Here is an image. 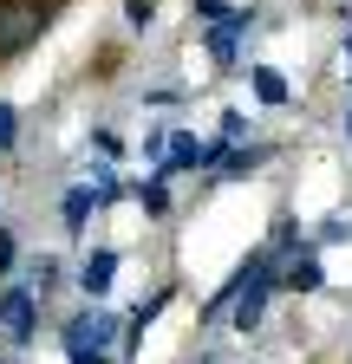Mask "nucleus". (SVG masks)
Here are the masks:
<instances>
[{
    "mask_svg": "<svg viewBox=\"0 0 352 364\" xmlns=\"http://www.w3.org/2000/svg\"><path fill=\"white\" fill-rule=\"evenodd\" d=\"M59 14L66 0H0V65H14L26 46H39Z\"/></svg>",
    "mask_w": 352,
    "mask_h": 364,
    "instance_id": "1",
    "label": "nucleus"
},
{
    "mask_svg": "<svg viewBox=\"0 0 352 364\" xmlns=\"http://www.w3.org/2000/svg\"><path fill=\"white\" fill-rule=\"evenodd\" d=\"M59 345H66L72 358H105V351L118 345V318H111L105 306H92V312H78V318H66V332H59Z\"/></svg>",
    "mask_w": 352,
    "mask_h": 364,
    "instance_id": "2",
    "label": "nucleus"
},
{
    "mask_svg": "<svg viewBox=\"0 0 352 364\" xmlns=\"http://www.w3.org/2000/svg\"><path fill=\"white\" fill-rule=\"evenodd\" d=\"M33 326H39V293L33 287H7L0 293V332H7L14 345H26Z\"/></svg>",
    "mask_w": 352,
    "mask_h": 364,
    "instance_id": "3",
    "label": "nucleus"
},
{
    "mask_svg": "<svg viewBox=\"0 0 352 364\" xmlns=\"http://www.w3.org/2000/svg\"><path fill=\"white\" fill-rule=\"evenodd\" d=\"M163 156H170V163H157V176H170V169H209V163H215V144H202V136H190V130H176L170 144H163Z\"/></svg>",
    "mask_w": 352,
    "mask_h": 364,
    "instance_id": "4",
    "label": "nucleus"
},
{
    "mask_svg": "<svg viewBox=\"0 0 352 364\" xmlns=\"http://www.w3.org/2000/svg\"><path fill=\"white\" fill-rule=\"evenodd\" d=\"M111 280H118V247H92V254L78 260V287L92 293V299H105Z\"/></svg>",
    "mask_w": 352,
    "mask_h": 364,
    "instance_id": "5",
    "label": "nucleus"
},
{
    "mask_svg": "<svg viewBox=\"0 0 352 364\" xmlns=\"http://www.w3.org/2000/svg\"><path fill=\"white\" fill-rule=\"evenodd\" d=\"M254 26V14H222V20H215V33H209V59H222V65H235V46H242V33Z\"/></svg>",
    "mask_w": 352,
    "mask_h": 364,
    "instance_id": "6",
    "label": "nucleus"
},
{
    "mask_svg": "<svg viewBox=\"0 0 352 364\" xmlns=\"http://www.w3.org/2000/svg\"><path fill=\"white\" fill-rule=\"evenodd\" d=\"M281 287H294V293H320V287H326L320 254H314V247H306V254H294V260L281 267Z\"/></svg>",
    "mask_w": 352,
    "mask_h": 364,
    "instance_id": "7",
    "label": "nucleus"
},
{
    "mask_svg": "<svg viewBox=\"0 0 352 364\" xmlns=\"http://www.w3.org/2000/svg\"><path fill=\"white\" fill-rule=\"evenodd\" d=\"M105 202H98V189H72L66 196V235H85V221H92Z\"/></svg>",
    "mask_w": 352,
    "mask_h": 364,
    "instance_id": "8",
    "label": "nucleus"
},
{
    "mask_svg": "<svg viewBox=\"0 0 352 364\" xmlns=\"http://www.w3.org/2000/svg\"><path fill=\"white\" fill-rule=\"evenodd\" d=\"M163 306H170V287H163V293H150V299H144L138 312H130V318H124V351H130V345H138V338H144V326H150V318H157Z\"/></svg>",
    "mask_w": 352,
    "mask_h": 364,
    "instance_id": "9",
    "label": "nucleus"
},
{
    "mask_svg": "<svg viewBox=\"0 0 352 364\" xmlns=\"http://www.w3.org/2000/svg\"><path fill=\"white\" fill-rule=\"evenodd\" d=\"M254 98H261V105H287V78H281L274 65H254Z\"/></svg>",
    "mask_w": 352,
    "mask_h": 364,
    "instance_id": "10",
    "label": "nucleus"
},
{
    "mask_svg": "<svg viewBox=\"0 0 352 364\" xmlns=\"http://www.w3.org/2000/svg\"><path fill=\"white\" fill-rule=\"evenodd\" d=\"M138 202H144V215H150V221H163V215H170V189H163V176H150V182H144Z\"/></svg>",
    "mask_w": 352,
    "mask_h": 364,
    "instance_id": "11",
    "label": "nucleus"
},
{
    "mask_svg": "<svg viewBox=\"0 0 352 364\" xmlns=\"http://www.w3.org/2000/svg\"><path fill=\"white\" fill-rule=\"evenodd\" d=\"M124 20L130 26H150L157 20V0H124Z\"/></svg>",
    "mask_w": 352,
    "mask_h": 364,
    "instance_id": "12",
    "label": "nucleus"
},
{
    "mask_svg": "<svg viewBox=\"0 0 352 364\" xmlns=\"http://www.w3.org/2000/svg\"><path fill=\"white\" fill-rule=\"evenodd\" d=\"M242 136H248V117L242 111H222V144H242Z\"/></svg>",
    "mask_w": 352,
    "mask_h": 364,
    "instance_id": "13",
    "label": "nucleus"
},
{
    "mask_svg": "<svg viewBox=\"0 0 352 364\" xmlns=\"http://www.w3.org/2000/svg\"><path fill=\"white\" fill-rule=\"evenodd\" d=\"M0 150H14V105H0Z\"/></svg>",
    "mask_w": 352,
    "mask_h": 364,
    "instance_id": "14",
    "label": "nucleus"
},
{
    "mask_svg": "<svg viewBox=\"0 0 352 364\" xmlns=\"http://www.w3.org/2000/svg\"><path fill=\"white\" fill-rule=\"evenodd\" d=\"M196 14H202V20L215 26V20H222V14H229V0H196Z\"/></svg>",
    "mask_w": 352,
    "mask_h": 364,
    "instance_id": "15",
    "label": "nucleus"
},
{
    "mask_svg": "<svg viewBox=\"0 0 352 364\" xmlns=\"http://www.w3.org/2000/svg\"><path fill=\"white\" fill-rule=\"evenodd\" d=\"M0 273H14V235L0 228Z\"/></svg>",
    "mask_w": 352,
    "mask_h": 364,
    "instance_id": "16",
    "label": "nucleus"
},
{
    "mask_svg": "<svg viewBox=\"0 0 352 364\" xmlns=\"http://www.w3.org/2000/svg\"><path fill=\"white\" fill-rule=\"evenodd\" d=\"M346 59H352V33H346Z\"/></svg>",
    "mask_w": 352,
    "mask_h": 364,
    "instance_id": "17",
    "label": "nucleus"
},
{
    "mask_svg": "<svg viewBox=\"0 0 352 364\" xmlns=\"http://www.w3.org/2000/svg\"><path fill=\"white\" fill-rule=\"evenodd\" d=\"M346 136H352V117H346Z\"/></svg>",
    "mask_w": 352,
    "mask_h": 364,
    "instance_id": "18",
    "label": "nucleus"
}]
</instances>
